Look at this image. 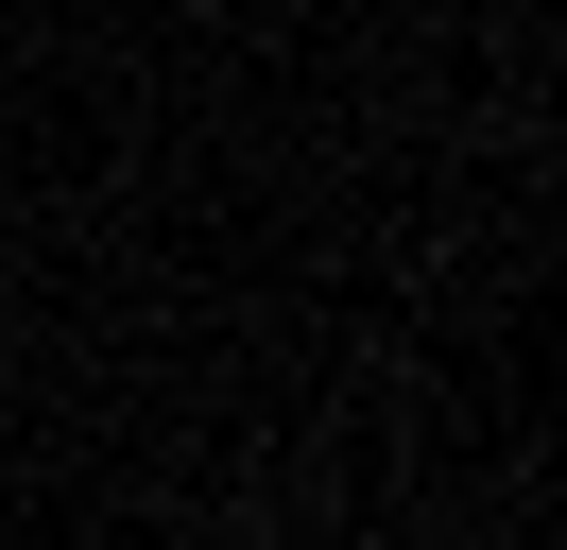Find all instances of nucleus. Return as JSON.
Listing matches in <instances>:
<instances>
[]
</instances>
